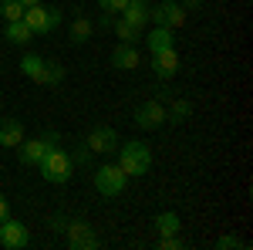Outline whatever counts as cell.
<instances>
[{
    "instance_id": "obj_1",
    "label": "cell",
    "mask_w": 253,
    "mask_h": 250,
    "mask_svg": "<svg viewBox=\"0 0 253 250\" xmlns=\"http://www.w3.org/2000/svg\"><path fill=\"white\" fill-rule=\"evenodd\" d=\"M118 149H122V173L125 176H145L152 169V152L145 142H138V139L125 142V146L118 142Z\"/></svg>"
},
{
    "instance_id": "obj_2",
    "label": "cell",
    "mask_w": 253,
    "mask_h": 250,
    "mask_svg": "<svg viewBox=\"0 0 253 250\" xmlns=\"http://www.w3.org/2000/svg\"><path fill=\"white\" fill-rule=\"evenodd\" d=\"M71 166H75V162H71V155L64 152V149H58V146H54V149H47L44 159L38 162L41 176H44L47 183H68V179H71Z\"/></svg>"
},
{
    "instance_id": "obj_3",
    "label": "cell",
    "mask_w": 253,
    "mask_h": 250,
    "mask_svg": "<svg viewBox=\"0 0 253 250\" xmlns=\"http://www.w3.org/2000/svg\"><path fill=\"white\" fill-rule=\"evenodd\" d=\"M24 24L34 31V34H47V31H54L61 24V7H47L44 0L34 3V7H24Z\"/></svg>"
},
{
    "instance_id": "obj_4",
    "label": "cell",
    "mask_w": 253,
    "mask_h": 250,
    "mask_svg": "<svg viewBox=\"0 0 253 250\" xmlns=\"http://www.w3.org/2000/svg\"><path fill=\"white\" fill-rule=\"evenodd\" d=\"M125 179L128 176L122 173V166H98V173H95V186L101 196H118V193L125 190Z\"/></svg>"
},
{
    "instance_id": "obj_5",
    "label": "cell",
    "mask_w": 253,
    "mask_h": 250,
    "mask_svg": "<svg viewBox=\"0 0 253 250\" xmlns=\"http://www.w3.org/2000/svg\"><path fill=\"white\" fill-rule=\"evenodd\" d=\"M149 20L152 24H159V27H182L186 24V7H179L175 0H162L159 7H152L149 10Z\"/></svg>"
},
{
    "instance_id": "obj_6",
    "label": "cell",
    "mask_w": 253,
    "mask_h": 250,
    "mask_svg": "<svg viewBox=\"0 0 253 250\" xmlns=\"http://www.w3.org/2000/svg\"><path fill=\"white\" fill-rule=\"evenodd\" d=\"M31 244V233H27V227L20 223V220H10V216H3L0 220V247L7 250H20Z\"/></svg>"
},
{
    "instance_id": "obj_7",
    "label": "cell",
    "mask_w": 253,
    "mask_h": 250,
    "mask_svg": "<svg viewBox=\"0 0 253 250\" xmlns=\"http://www.w3.org/2000/svg\"><path fill=\"white\" fill-rule=\"evenodd\" d=\"M64 230H68V244L75 250H95L98 247V237H95V230H91L88 220H71Z\"/></svg>"
},
{
    "instance_id": "obj_8",
    "label": "cell",
    "mask_w": 253,
    "mask_h": 250,
    "mask_svg": "<svg viewBox=\"0 0 253 250\" xmlns=\"http://www.w3.org/2000/svg\"><path fill=\"white\" fill-rule=\"evenodd\" d=\"M118 149V132L108 125H98L88 135V152H115Z\"/></svg>"
},
{
    "instance_id": "obj_9",
    "label": "cell",
    "mask_w": 253,
    "mask_h": 250,
    "mask_svg": "<svg viewBox=\"0 0 253 250\" xmlns=\"http://www.w3.org/2000/svg\"><path fill=\"white\" fill-rule=\"evenodd\" d=\"M162 122H166L162 101H145V105H138V112H135V125L138 129H159Z\"/></svg>"
},
{
    "instance_id": "obj_10",
    "label": "cell",
    "mask_w": 253,
    "mask_h": 250,
    "mask_svg": "<svg viewBox=\"0 0 253 250\" xmlns=\"http://www.w3.org/2000/svg\"><path fill=\"white\" fill-rule=\"evenodd\" d=\"M152 71L159 78H172L179 71V51L175 48H166V51H156L152 54Z\"/></svg>"
},
{
    "instance_id": "obj_11",
    "label": "cell",
    "mask_w": 253,
    "mask_h": 250,
    "mask_svg": "<svg viewBox=\"0 0 253 250\" xmlns=\"http://www.w3.org/2000/svg\"><path fill=\"white\" fill-rule=\"evenodd\" d=\"M149 10H152V7H149V0H128V3H125V10H122V20L142 31V27L149 24Z\"/></svg>"
},
{
    "instance_id": "obj_12",
    "label": "cell",
    "mask_w": 253,
    "mask_h": 250,
    "mask_svg": "<svg viewBox=\"0 0 253 250\" xmlns=\"http://www.w3.org/2000/svg\"><path fill=\"white\" fill-rule=\"evenodd\" d=\"M20 142H24V125L17 118H0V146L17 149Z\"/></svg>"
},
{
    "instance_id": "obj_13",
    "label": "cell",
    "mask_w": 253,
    "mask_h": 250,
    "mask_svg": "<svg viewBox=\"0 0 253 250\" xmlns=\"http://www.w3.org/2000/svg\"><path fill=\"white\" fill-rule=\"evenodd\" d=\"M17 149H20V159H24L27 166H38L41 159H44V152L54 149V146H51L47 139H31V142H20Z\"/></svg>"
},
{
    "instance_id": "obj_14",
    "label": "cell",
    "mask_w": 253,
    "mask_h": 250,
    "mask_svg": "<svg viewBox=\"0 0 253 250\" xmlns=\"http://www.w3.org/2000/svg\"><path fill=\"white\" fill-rule=\"evenodd\" d=\"M112 64H115V68H122V71H132V68H138V51H135V44H118L115 51H112Z\"/></svg>"
},
{
    "instance_id": "obj_15",
    "label": "cell",
    "mask_w": 253,
    "mask_h": 250,
    "mask_svg": "<svg viewBox=\"0 0 253 250\" xmlns=\"http://www.w3.org/2000/svg\"><path fill=\"white\" fill-rule=\"evenodd\" d=\"M145 44H149V51L156 54V51H166V48H175V38H172V27H152V34L145 38Z\"/></svg>"
},
{
    "instance_id": "obj_16",
    "label": "cell",
    "mask_w": 253,
    "mask_h": 250,
    "mask_svg": "<svg viewBox=\"0 0 253 250\" xmlns=\"http://www.w3.org/2000/svg\"><path fill=\"white\" fill-rule=\"evenodd\" d=\"M31 38H34V31L24 20H7V41L10 44H27Z\"/></svg>"
},
{
    "instance_id": "obj_17",
    "label": "cell",
    "mask_w": 253,
    "mask_h": 250,
    "mask_svg": "<svg viewBox=\"0 0 253 250\" xmlns=\"http://www.w3.org/2000/svg\"><path fill=\"white\" fill-rule=\"evenodd\" d=\"M20 71L31 78V81H38V85H41V75H44V58H38V54H24V58H20Z\"/></svg>"
},
{
    "instance_id": "obj_18",
    "label": "cell",
    "mask_w": 253,
    "mask_h": 250,
    "mask_svg": "<svg viewBox=\"0 0 253 250\" xmlns=\"http://www.w3.org/2000/svg\"><path fill=\"white\" fill-rule=\"evenodd\" d=\"M156 230L162 233V237L179 233V213H159V216H156Z\"/></svg>"
},
{
    "instance_id": "obj_19",
    "label": "cell",
    "mask_w": 253,
    "mask_h": 250,
    "mask_svg": "<svg viewBox=\"0 0 253 250\" xmlns=\"http://www.w3.org/2000/svg\"><path fill=\"white\" fill-rule=\"evenodd\" d=\"M112 27H115V34H118V41H122V44H135V41L142 38V31H138V27H132V24H125L122 17H118Z\"/></svg>"
},
{
    "instance_id": "obj_20",
    "label": "cell",
    "mask_w": 253,
    "mask_h": 250,
    "mask_svg": "<svg viewBox=\"0 0 253 250\" xmlns=\"http://www.w3.org/2000/svg\"><path fill=\"white\" fill-rule=\"evenodd\" d=\"M64 78V68L58 61H44V75H41V85H61Z\"/></svg>"
},
{
    "instance_id": "obj_21",
    "label": "cell",
    "mask_w": 253,
    "mask_h": 250,
    "mask_svg": "<svg viewBox=\"0 0 253 250\" xmlns=\"http://www.w3.org/2000/svg\"><path fill=\"white\" fill-rule=\"evenodd\" d=\"M88 38H91V20L78 17L75 24H71V41H75V44H84Z\"/></svg>"
},
{
    "instance_id": "obj_22",
    "label": "cell",
    "mask_w": 253,
    "mask_h": 250,
    "mask_svg": "<svg viewBox=\"0 0 253 250\" xmlns=\"http://www.w3.org/2000/svg\"><path fill=\"white\" fill-rule=\"evenodd\" d=\"M189 112H193V108H189V101H172V108L166 112V122H175V125H179V122H186V118H189Z\"/></svg>"
},
{
    "instance_id": "obj_23",
    "label": "cell",
    "mask_w": 253,
    "mask_h": 250,
    "mask_svg": "<svg viewBox=\"0 0 253 250\" xmlns=\"http://www.w3.org/2000/svg\"><path fill=\"white\" fill-rule=\"evenodd\" d=\"M0 14L7 20H20L24 17V3L20 0H0Z\"/></svg>"
},
{
    "instance_id": "obj_24",
    "label": "cell",
    "mask_w": 253,
    "mask_h": 250,
    "mask_svg": "<svg viewBox=\"0 0 253 250\" xmlns=\"http://www.w3.org/2000/svg\"><path fill=\"white\" fill-rule=\"evenodd\" d=\"M98 3H101V10H108V14H122L128 0H98Z\"/></svg>"
},
{
    "instance_id": "obj_25",
    "label": "cell",
    "mask_w": 253,
    "mask_h": 250,
    "mask_svg": "<svg viewBox=\"0 0 253 250\" xmlns=\"http://www.w3.org/2000/svg\"><path fill=\"white\" fill-rule=\"evenodd\" d=\"M216 247L219 250H230V247H243V244H240V237H233V233H226V237H219V244H216Z\"/></svg>"
},
{
    "instance_id": "obj_26",
    "label": "cell",
    "mask_w": 253,
    "mask_h": 250,
    "mask_svg": "<svg viewBox=\"0 0 253 250\" xmlns=\"http://www.w3.org/2000/svg\"><path fill=\"white\" fill-rule=\"evenodd\" d=\"M159 247H162V250H179V247H182V240H179V233H172V237H162Z\"/></svg>"
},
{
    "instance_id": "obj_27",
    "label": "cell",
    "mask_w": 253,
    "mask_h": 250,
    "mask_svg": "<svg viewBox=\"0 0 253 250\" xmlns=\"http://www.w3.org/2000/svg\"><path fill=\"white\" fill-rule=\"evenodd\" d=\"M112 24H115V14H108V10L98 17V27H112Z\"/></svg>"
},
{
    "instance_id": "obj_28",
    "label": "cell",
    "mask_w": 253,
    "mask_h": 250,
    "mask_svg": "<svg viewBox=\"0 0 253 250\" xmlns=\"http://www.w3.org/2000/svg\"><path fill=\"white\" fill-rule=\"evenodd\" d=\"M179 7H199V0H179Z\"/></svg>"
},
{
    "instance_id": "obj_29",
    "label": "cell",
    "mask_w": 253,
    "mask_h": 250,
    "mask_svg": "<svg viewBox=\"0 0 253 250\" xmlns=\"http://www.w3.org/2000/svg\"><path fill=\"white\" fill-rule=\"evenodd\" d=\"M3 216H7V200L0 196V220H3Z\"/></svg>"
},
{
    "instance_id": "obj_30",
    "label": "cell",
    "mask_w": 253,
    "mask_h": 250,
    "mask_svg": "<svg viewBox=\"0 0 253 250\" xmlns=\"http://www.w3.org/2000/svg\"><path fill=\"white\" fill-rule=\"evenodd\" d=\"M20 3H24V7H34V3H41V0H20Z\"/></svg>"
}]
</instances>
